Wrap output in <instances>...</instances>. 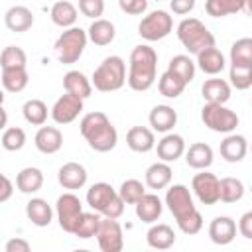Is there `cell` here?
I'll return each mask as SVG.
<instances>
[{
	"label": "cell",
	"mask_w": 252,
	"mask_h": 252,
	"mask_svg": "<svg viewBox=\"0 0 252 252\" xmlns=\"http://www.w3.org/2000/svg\"><path fill=\"white\" fill-rule=\"evenodd\" d=\"M26 63H28V55L18 45H8L0 53V67L2 69H8V67H26Z\"/></svg>",
	"instance_id": "b9f144b4"
},
{
	"label": "cell",
	"mask_w": 252,
	"mask_h": 252,
	"mask_svg": "<svg viewBox=\"0 0 252 252\" xmlns=\"http://www.w3.org/2000/svg\"><path fill=\"white\" fill-rule=\"evenodd\" d=\"M87 169L85 165L77 163V161H67L59 167L57 171V181L63 189H69V191H75V189H83L85 183H87Z\"/></svg>",
	"instance_id": "5bb4252c"
},
{
	"label": "cell",
	"mask_w": 252,
	"mask_h": 252,
	"mask_svg": "<svg viewBox=\"0 0 252 252\" xmlns=\"http://www.w3.org/2000/svg\"><path fill=\"white\" fill-rule=\"evenodd\" d=\"M195 65H197L205 75H219V73L224 71L226 59H224V55H222L220 49H217L215 45H211V47H207V49H203V51L197 53Z\"/></svg>",
	"instance_id": "ffe728a7"
},
{
	"label": "cell",
	"mask_w": 252,
	"mask_h": 252,
	"mask_svg": "<svg viewBox=\"0 0 252 252\" xmlns=\"http://www.w3.org/2000/svg\"><path fill=\"white\" fill-rule=\"evenodd\" d=\"M213 148L205 142H195L185 150V161L193 169H207L213 163Z\"/></svg>",
	"instance_id": "4316f807"
},
{
	"label": "cell",
	"mask_w": 252,
	"mask_h": 252,
	"mask_svg": "<svg viewBox=\"0 0 252 252\" xmlns=\"http://www.w3.org/2000/svg\"><path fill=\"white\" fill-rule=\"evenodd\" d=\"M12 195H14V183L4 173H0V203H6Z\"/></svg>",
	"instance_id": "f907efd6"
},
{
	"label": "cell",
	"mask_w": 252,
	"mask_h": 252,
	"mask_svg": "<svg viewBox=\"0 0 252 252\" xmlns=\"http://www.w3.org/2000/svg\"><path fill=\"white\" fill-rule=\"evenodd\" d=\"M171 177H173V171L169 167V163L165 161H156L152 163L148 169H146V175H144V181L150 189H165L169 183H171Z\"/></svg>",
	"instance_id": "f1b7e54d"
},
{
	"label": "cell",
	"mask_w": 252,
	"mask_h": 252,
	"mask_svg": "<svg viewBox=\"0 0 252 252\" xmlns=\"http://www.w3.org/2000/svg\"><path fill=\"white\" fill-rule=\"evenodd\" d=\"M2 87L4 91L8 93H22L28 83H30V75L26 71V67H8V69H2Z\"/></svg>",
	"instance_id": "d6a6232c"
},
{
	"label": "cell",
	"mask_w": 252,
	"mask_h": 252,
	"mask_svg": "<svg viewBox=\"0 0 252 252\" xmlns=\"http://www.w3.org/2000/svg\"><path fill=\"white\" fill-rule=\"evenodd\" d=\"M195 69H197L195 61H193L189 55H183V53L173 55L171 61H169V65H167V71L175 73V75H177L179 79H183L187 85L195 79Z\"/></svg>",
	"instance_id": "74e56055"
},
{
	"label": "cell",
	"mask_w": 252,
	"mask_h": 252,
	"mask_svg": "<svg viewBox=\"0 0 252 252\" xmlns=\"http://www.w3.org/2000/svg\"><path fill=\"white\" fill-rule=\"evenodd\" d=\"M177 37H179L181 45L193 55H197L199 51L215 45L213 32L197 18H183L177 24Z\"/></svg>",
	"instance_id": "8992f818"
},
{
	"label": "cell",
	"mask_w": 252,
	"mask_h": 252,
	"mask_svg": "<svg viewBox=\"0 0 252 252\" xmlns=\"http://www.w3.org/2000/svg\"><path fill=\"white\" fill-rule=\"evenodd\" d=\"M33 144H35V148L41 154L51 156V154H57L61 150V146H63V134L55 126H39V130L35 132Z\"/></svg>",
	"instance_id": "ac0fdd59"
},
{
	"label": "cell",
	"mask_w": 252,
	"mask_h": 252,
	"mask_svg": "<svg viewBox=\"0 0 252 252\" xmlns=\"http://www.w3.org/2000/svg\"><path fill=\"white\" fill-rule=\"evenodd\" d=\"M144 193H146V185L138 179H126L120 183V189H118V195L126 205H134Z\"/></svg>",
	"instance_id": "ee69618b"
},
{
	"label": "cell",
	"mask_w": 252,
	"mask_h": 252,
	"mask_svg": "<svg viewBox=\"0 0 252 252\" xmlns=\"http://www.w3.org/2000/svg\"><path fill=\"white\" fill-rule=\"evenodd\" d=\"M126 144L132 152H138V154H148L150 150H154L156 146V136H154V130L152 128H146V126H132L128 132H126Z\"/></svg>",
	"instance_id": "603a6c76"
},
{
	"label": "cell",
	"mask_w": 252,
	"mask_h": 252,
	"mask_svg": "<svg viewBox=\"0 0 252 252\" xmlns=\"http://www.w3.org/2000/svg\"><path fill=\"white\" fill-rule=\"evenodd\" d=\"M209 238L219 246L230 244L236 238V222H234V219L226 217V215L215 217L211 220V224H209Z\"/></svg>",
	"instance_id": "2e32d148"
},
{
	"label": "cell",
	"mask_w": 252,
	"mask_h": 252,
	"mask_svg": "<svg viewBox=\"0 0 252 252\" xmlns=\"http://www.w3.org/2000/svg\"><path fill=\"white\" fill-rule=\"evenodd\" d=\"M87 205L93 211H96L98 215L108 217V219H120L124 213V207H126V203L120 199L118 191L110 183H104V181H98L89 187Z\"/></svg>",
	"instance_id": "277c9868"
},
{
	"label": "cell",
	"mask_w": 252,
	"mask_h": 252,
	"mask_svg": "<svg viewBox=\"0 0 252 252\" xmlns=\"http://www.w3.org/2000/svg\"><path fill=\"white\" fill-rule=\"evenodd\" d=\"M173 32V18L165 10H154L138 24V33L146 41H159Z\"/></svg>",
	"instance_id": "9c48e42d"
},
{
	"label": "cell",
	"mask_w": 252,
	"mask_h": 252,
	"mask_svg": "<svg viewBox=\"0 0 252 252\" xmlns=\"http://www.w3.org/2000/svg\"><path fill=\"white\" fill-rule=\"evenodd\" d=\"M6 124H8V112L4 110V106L0 104V130H4L6 128Z\"/></svg>",
	"instance_id": "816d5d0a"
},
{
	"label": "cell",
	"mask_w": 252,
	"mask_h": 252,
	"mask_svg": "<svg viewBox=\"0 0 252 252\" xmlns=\"http://www.w3.org/2000/svg\"><path fill=\"white\" fill-rule=\"evenodd\" d=\"M126 83V63L120 55H110L102 59V63L94 69L91 77V85L100 93L120 91Z\"/></svg>",
	"instance_id": "5b68a950"
},
{
	"label": "cell",
	"mask_w": 252,
	"mask_h": 252,
	"mask_svg": "<svg viewBox=\"0 0 252 252\" xmlns=\"http://www.w3.org/2000/svg\"><path fill=\"white\" fill-rule=\"evenodd\" d=\"M81 136L87 140V144L91 146V150L106 154L110 150H114V146L118 144V132L112 126V122L108 120V116L100 110L89 112L81 118L79 124Z\"/></svg>",
	"instance_id": "3957f363"
},
{
	"label": "cell",
	"mask_w": 252,
	"mask_h": 252,
	"mask_svg": "<svg viewBox=\"0 0 252 252\" xmlns=\"http://www.w3.org/2000/svg\"><path fill=\"white\" fill-rule=\"evenodd\" d=\"M169 8L177 16H187L195 8V0H169Z\"/></svg>",
	"instance_id": "c3c4849f"
},
{
	"label": "cell",
	"mask_w": 252,
	"mask_h": 252,
	"mask_svg": "<svg viewBox=\"0 0 252 252\" xmlns=\"http://www.w3.org/2000/svg\"><path fill=\"white\" fill-rule=\"evenodd\" d=\"M236 232H240L246 240L252 238V211H246V213L240 217V220H238V224H236Z\"/></svg>",
	"instance_id": "7dc6e473"
},
{
	"label": "cell",
	"mask_w": 252,
	"mask_h": 252,
	"mask_svg": "<svg viewBox=\"0 0 252 252\" xmlns=\"http://www.w3.org/2000/svg\"><path fill=\"white\" fill-rule=\"evenodd\" d=\"M43 185V171L39 167H24L20 169V173L16 175V187L20 193H26V195H32V193H37Z\"/></svg>",
	"instance_id": "1f68e13d"
},
{
	"label": "cell",
	"mask_w": 252,
	"mask_h": 252,
	"mask_svg": "<svg viewBox=\"0 0 252 252\" xmlns=\"http://www.w3.org/2000/svg\"><path fill=\"white\" fill-rule=\"evenodd\" d=\"M100 219H102V215H98L96 211H91V213H85V211H83L81 217H79V220H77V224H75L73 234H75L77 238H81V240L93 238V236L96 234V230H98Z\"/></svg>",
	"instance_id": "d590c367"
},
{
	"label": "cell",
	"mask_w": 252,
	"mask_h": 252,
	"mask_svg": "<svg viewBox=\"0 0 252 252\" xmlns=\"http://www.w3.org/2000/svg\"><path fill=\"white\" fill-rule=\"evenodd\" d=\"M4 24L10 32L24 33L33 26V12L28 6H12L4 14Z\"/></svg>",
	"instance_id": "7402d4cb"
},
{
	"label": "cell",
	"mask_w": 252,
	"mask_h": 252,
	"mask_svg": "<svg viewBox=\"0 0 252 252\" xmlns=\"http://www.w3.org/2000/svg\"><path fill=\"white\" fill-rule=\"evenodd\" d=\"M22 114H24V118H26L28 124L43 126L45 120H47L49 110H47V104H45L43 100H39V98H30V100L24 102V106H22Z\"/></svg>",
	"instance_id": "8d00e7d4"
},
{
	"label": "cell",
	"mask_w": 252,
	"mask_h": 252,
	"mask_svg": "<svg viewBox=\"0 0 252 252\" xmlns=\"http://www.w3.org/2000/svg\"><path fill=\"white\" fill-rule=\"evenodd\" d=\"M118 6L128 16H142L148 10V0H118Z\"/></svg>",
	"instance_id": "bcb514c9"
},
{
	"label": "cell",
	"mask_w": 252,
	"mask_h": 252,
	"mask_svg": "<svg viewBox=\"0 0 252 252\" xmlns=\"http://www.w3.org/2000/svg\"><path fill=\"white\" fill-rule=\"evenodd\" d=\"M87 37L94 43V45H108L114 41L116 37V28L110 20H104V18H96L93 20V24L89 26L87 30Z\"/></svg>",
	"instance_id": "83f0119b"
},
{
	"label": "cell",
	"mask_w": 252,
	"mask_h": 252,
	"mask_svg": "<svg viewBox=\"0 0 252 252\" xmlns=\"http://www.w3.org/2000/svg\"><path fill=\"white\" fill-rule=\"evenodd\" d=\"M87 32L83 28H77V26H71V28H65V32L57 37L55 41V53H57V59L63 63V65H73L79 61V57L83 55L85 47H87Z\"/></svg>",
	"instance_id": "52a82bcc"
},
{
	"label": "cell",
	"mask_w": 252,
	"mask_h": 252,
	"mask_svg": "<svg viewBox=\"0 0 252 252\" xmlns=\"http://www.w3.org/2000/svg\"><path fill=\"white\" fill-rule=\"evenodd\" d=\"M191 189L199 203L203 205H217L219 203V177L207 169H199V173L191 179Z\"/></svg>",
	"instance_id": "7c38bea8"
},
{
	"label": "cell",
	"mask_w": 252,
	"mask_h": 252,
	"mask_svg": "<svg viewBox=\"0 0 252 252\" xmlns=\"http://www.w3.org/2000/svg\"><path fill=\"white\" fill-rule=\"evenodd\" d=\"M49 16H51V22L59 28H71L75 26L77 18H79V10L75 4H71L69 0H57L51 10H49Z\"/></svg>",
	"instance_id": "f546056e"
},
{
	"label": "cell",
	"mask_w": 252,
	"mask_h": 252,
	"mask_svg": "<svg viewBox=\"0 0 252 252\" xmlns=\"http://www.w3.org/2000/svg\"><path fill=\"white\" fill-rule=\"evenodd\" d=\"M201 120L203 124L219 134H230L236 130L238 126V114L230 108H226L224 104L219 102H205L201 108Z\"/></svg>",
	"instance_id": "ba28073f"
},
{
	"label": "cell",
	"mask_w": 252,
	"mask_h": 252,
	"mask_svg": "<svg viewBox=\"0 0 252 252\" xmlns=\"http://www.w3.org/2000/svg\"><path fill=\"white\" fill-rule=\"evenodd\" d=\"M30 248H32L30 242L24 238H10L4 246L6 252H30Z\"/></svg>",
	"instance_id": "681fc988"
},
{
	"label": "cell",
	"mask_w": 252,
	"mask_h": 252,
	"mask_svg": "<svg viewBox=\"0 0 252 252\" xmlns=\"http://www.w3.org/2000/svg\"><path fill=\"white\" fill-rule=\"evenodd\" d=\"M167 187L169 189L165 191V205H167L169 213L175 217L179 230L189 236L201 232L203 217L193 203V195H191L189 187H185L183 183H175V185H167Z\"/></svg>",
	"instance_id": "6da1fadb"
},
{
	"label": "cell",
	"mask_w": 252,
	"mask_h": 252,
	"mask_svg": "<svg viewBox=\"0 0 252 252\" xmlns=\"http://www.w3.org/2000/svg\"><path fill=\"white\" fill-rule=\"evenodd\" d=\"M81 112H83V98L65 93L55 100L49 114L55 124H71L73 120H77Z\"/></svg>",
	"instance_id": "4fadbf2b"
},
{
	"label": "cell",
	"mask_w": 252,
	"mask_h": 252,
	"mask_svg": "<svg viewBox=\"0 0 252 252\" xmlns=\"http://www.w3.org/2000/svg\"><path fill=\"white\" fill-rule=\"evenodd\" d=\"M63 89H65V93L75 94V96H79L83 100L89 98L91 93H93L91 79L85 73L77 71V69H71V71L65 73V77H63Z\"/></svg>",
	"instance_id": "484cf974"
},
{
	"label": "cell",
	"mask_w": 252,
	"mask_h": 252,
	"mask_svg": "<svg viewBox=\"0 0 252 252\" xmlns=\"http://www.w3.org/2000/svg\"><path fill=\"white\" fill-rule=\"evenodd\" d=\"M81 213H83V203H81V199H79L73 191L63 193V195L57 197V203H55V215H57V222H59V226H61L65 232L73 234L75 224H77Z\"/></svg>",
	"instance_id": "30bf717a"
},
{
	"label": "cell",
	"mask_w": 252,
	"mask_h": 252,
	"mask_svg": "<svg viewBox=\"0 0 252 252\" xmlns=\"http://www.w3.org/2000/svg\"><path fill=\"white\" fill-rule=\"evenodd\" d=\"M150 126L154 132H171L173 126L177 124V112L173 110V106L169 104H156L152 110H150Z\"/></svg>",
	"instance_id": "44dd1931"
},
{
	"label": "cell",
	"mask_w": 252,
	"mask_h": 252,
	"mask_svg": "<svg viewBox=\"0 0 252 252\" xmlns=\"http://www.w3.org/2000/svg\"><path fill=\"white\" fill-rule=\"evenodd\" d=\"M134 207H136V217L146 224L156 222L161 217V211H163V203L156 193H144L134 203Z\"/></svg>",
	"instance_id": "e0dca14e"
},
{
	"label": "cell",
	"mask_w": 252,
	"mask_h": 252,
	"mask_svg": "<svg viewBox=\"0 0 252 252\" xmlns=\"http://www.w3.org/2000/svg\"><path fill=\"white\" fill-rule=\"evenodd\" d=\"M244 197V183L238 177H222L219 179V201L236 203Z\"/></svg>",
	"instance_id": "e575fe53"
},
{
	"label": "cell",
	"mask_w": 252,
	"mask_h": 252,
	"mask_svg": "<svg viewBox=\"0 0 252 252\" xmlns=\"http://www.w3.org/2000/svg\"><path fill=\"white\" fill-rule=\"evenodd\" d=\"M26 217L35 226H49L51 220H53V209L45 199L32 197L26 203Z\"/></svg>",
	"instance_id": "cb8c5ba5"
},
{
	"label": "cell",
	"mask_w": 252,
	"mask_h": 252,
	"mask_svg": "<svg viewBox=\"0 0 252 252\" xmlns=\"http://www.w3.org/2000/svg\"><path fill=\"white\" fill-rule=\"evenodd\" d=\"M146 242L150 248L156 250H167L175 244V230L165 222H152L150 230L146 232Z\"/></svg>",
	"instance_id": "d4e9b609"
},
{
	"label": "cell",
	"mask_w": 252,
	"mask_h": 252,
	"mask_svg": "<svg viewBox=\"0 0 252 252\" xmlns=\"http://www.w3.org/2000/svg\"><path fill=\"white\" fill-rule=\"evenodd\" d=\"M228 85L236 91H246L252 87V65H230Z\"/></svg>",
	"instance_id": "60d3db41"
},
{
	"label": "cell",
	"mask_w": 252,
	"mask_h": 252,
	"mask_svg": "<svg viewBox=\"0 0 252 252\" xmlns=\"http://www.w3.org/2000/svg\"><path fill=\"white\" fill-rule=\"evenodd\" d=\"M158 75V53L154 47L140 43L130 53V65H128V87L136 93L148 91L156 83Z\"/></svg>",
	"instance_id": "7a4b0ae2"
},
{
	"label": "cell",
	"mask_w": 252,
	"mask_h": 252,
	"mask_svg": "<svg viewBox=\"0 0 252 252\" xmlns=\"http://www.w3.org/2000/svg\"><path fill=\"white\" fill-rule=\"evenodd\" d=\"M94 236L102 252H120L124 248V232L116 219L102 217Z\"/></svg>",
	"instance_id": "8fae6325"
},
{
	"label": "cell",
	"mask_w": 252,
	"mask_h": 252,
	"mask_svg": "<svg viewBox=\"0 0 252 252\" xmlns=\"http://www.w3.org/2000/svg\"><path fill=\"white\" fill-rule=\"evenodd\" d=\"M0 144H2V148L8 150V152H20V150L26 146V132H24L22 128H18V126L4 128Z\"/></svg>",
	"instance_id": "7bdbcfd3"
},
{
	"label": "cell",
	"mask_w": 252,
	"mask_h": 252,
	"mask_svg": "<svg viewBox=\"0 0 252 252\" xmlns=\"http://www.w3.org/2000/svg\"><path fill=\"white\" fill-rule=\"evenodd\" d=\"M230 65H252V39L240 37L230 47Z\"/></svg>",
	"instance_id": "ab89813d"
},
{
	"label": "cell",
	"mask_w": 252,
	"mask_h": 252,
	"mask_svg": "<svg viewBox=\"0 0 252 252\" xmlns=\"http://www.w3.org/2000/svg\"><path fill=\"white\" fill-rule=\"evenodd\" d=\"M156 2H159V0H156Z\"/></svg>",
	"instance_id": "db71d44e"
},
{
	"label": "cell",
	"mask_w": 252,
	"mask_h": 252,
	"mask_svg": "<svg viewBox=\"0 0 252 252\" xmlns=\"http://www.w3.org/2000/svg\"><path fill=\"white\" fill-rule=\"evenodd\" d=\"M185 87H187V83L183 81V79H179L175 73H171V71H165L161 77H159V81H158V91H159V94L161 96H165V98H177L183 91H185Z\"/></svg>",
	"instance_id": "f35d334b"
},
{
	"label": "cell",
	"mask_w": 252,
	"mask_h": 252,
	"mask_svg": "<svg viewBox=\"0 0 252 252\" xmlns=\"http://www.w3.org/2000/svg\"><path fill=\"white\" fill-rule=\"evenodd\" d=\"M220 158L228 163H238L246 158V152H248V142L242 134H228L222 142H220Z\"/></svg>",
	"instance_id": "d6986e66"
},
{
	"label": "cell",
	"mask_w": 252,
	"mask_h": 252,
	"mask_svg": "<svg viewBox=\"0 0 252 252\" xmlns=\"http://www.w3.org/2000/svg\"><path fill=\"white\" fill-rule=\"evenodd\" d=\"M246 0H207L205 2V12L211 18H224L230 14L244 12Z\"/></svg>",
	"instance_id": "836d02e7"
},
{
	"label": "cell",
	"mask_w": 252,
	"mask_h": 252,
	"mask_svg": "<svg viewBox=\"0 0 252 252\" xmlns=\"http://www.w3.org/2000/svg\"><path fill=\"white\" fill-rule=\"evenodd\" d=\"M201 94H203L205 102L226 104L230 98V85L224 79H207L201 87Z\"/></svg>",
	"instance_id": "4dcf8cb0"
},
{
	"label": "cell",
	"mask_w": 252,
	"mask_h": 252,
	"mask_svg": "<svg viewBox=\"0 0 252 252\" xmlns=\"http://www.w3.org/2000/svg\"><path fill=\"white\" fill-rule=\"evenodd\" d=\"M156 152H158V158L159 161H165V163H171V161H177L183 154H185V140L183 136L179 134H173V132H165V136L158 142V146H154Z\"/></svg>",
	"instance_id": "9a60e30c"
},
{
	"label": "cell",
	"mask_w": 252,
	"mask_h": 252,
	"mask_svg": "<svg viewBox=\"0 0 252 252\" xmlns=\"http://www.w3.org/2000/svg\"><path fill=\"white\" fill-rule=\"evenodd\" d=\"M79 12L87 18H100L104 14V0H79Z\"/></svg>",
	"instance_id": "f6af8a7d"
},
{
	"label": "cell",
	"mask_w": 252,
	"mask_h": 252,
	"mask_svg": "<svg viewBox=\"0 0 252 252\" xmlns=\"http://www.w3.org/2000/svg\"><path fill=\"white\" fill-rule=\"evenodd\" d=\"M2 102H4V91L0 89V104H2Z\"/></svg>",
	"instance_id": "f5cc1de1"
}]
</instances>
